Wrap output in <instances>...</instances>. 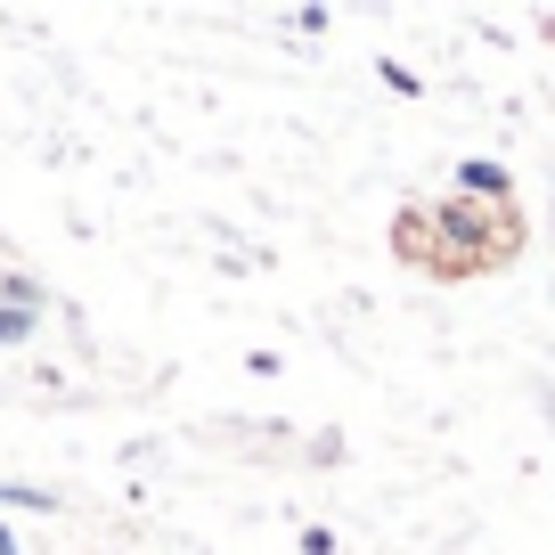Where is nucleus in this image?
<instances>
[{"label":"nucleus","instance_id":"obj_1","mask_svg":"<svg viewBox=\"0 0 555 555\" xmlns=\"http://www.w3.org/2000/svg\"><path fill=\"white\" fill-rule=\"evenodd\" d=\"M0 506H17V515H57L50 490H25V482H0Z\"/></svg>","mask_w":555,"mask_h":555},{"label":"nucleus","instance_id":"obj_2","mask_svg":"<svg viewBox=\"0 0 555 555\" xmlns=\"http://www.w3.org/2000/svg\"><path fill=\"white\" fill-rule=\"evenodd\" d=\"M25 335H34V311H17V302H9V311H0V344H25Z\"/></svg>","mask_w":555,"mask_h":555},{"label":"nucleus","instance_id":"obj_3","mask_svg":"<svg viewBox=\"0 0 555 555\" xmlns=\"http://www.w3.org/2000/svg\"><path fill=\"white\" fill-rule=\"evenodd\" d=\"M466 189H482V196H499V189H506V172H499V164H466Z\"/></svg>","mask_w":555,"mask_h":555},{"label":"nucleus","instance_id":"obj_4","mask_svg":"<svg viewBox=\"0 0 555 555\" xmlns=\"http://www.w3.org/2000/svg\"><path fill=\"white\" fill-rule=\"evenodd\" d=\"M0 555H25V547H17V539H9V531H0Z\"/></svg>","mask_w":555,"mask_h":555}]
</instances>
